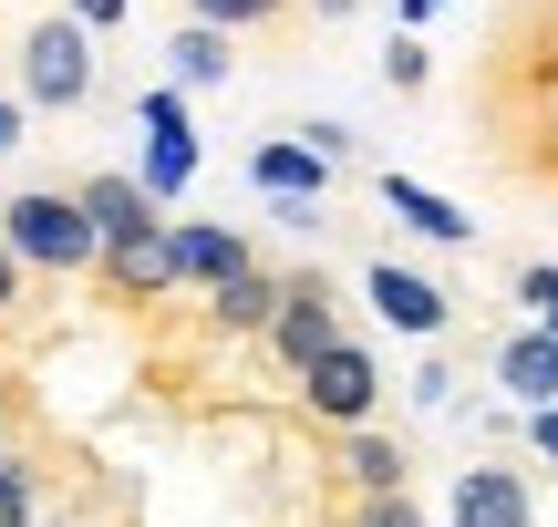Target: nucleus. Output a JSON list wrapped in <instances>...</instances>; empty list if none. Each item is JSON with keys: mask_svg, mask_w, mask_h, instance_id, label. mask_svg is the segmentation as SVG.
<instances>
[{"mask_svg": "<svg viewBox=\"0 0 558 527\" xmlns=\"http://www.w3.org/2000/svg\"><path fill=\"white\" fill-rule=\"evenodd\" d=\"M11 73H21V103H32V114H83V103H94V32H83L73 11L21 21Z\"/></svg>", "mask_w": 558, "mask_h": 527, "instance_id": "2", "label": "nucleus"}, {"mask_svg": "<svg viewBox=\"0 0 558 527\" xmlns=\"http://www.w3.org/2000/svg\"><path fill=\"white\" fill-rule=\"evenodd\" d=\"M445 11V0H403V32H424V21H435Z\"/></svg>", "mask_w": 558, "mask_h": 527, "instance_id": "29", "label": "nucleus"}, {"mask_svg": "<svg viewBox=\"0 0 558 527\" xmlns=\"http://www.w3.org/2000/svg\"><path fill=\"white\" fill-rule=\"evenodd\" d=\"M41 527H83V517H41Z\"/></svg>", "mask_w": 558, "mask_h": 527, "instance_id": "30", "label": "nucleus"}, {"mask_svg": "<svg viewBox=\"0 0 558 527\" xmlns=\"http://www.w3.org/2000/svg\"><path fill=\"white\" fill-rule=\"evenodd\" d=\"M269 310H279V269H269V259H259V269H239L228 290H207V331H218V342H259Z\"/></svg>", "mask_w": 558, "mask_h": 527, "instance_id": "13", "label": "nucleus"}, {"mask_svg": "<svg viewBox=\"0 0 558 527\" xmlns=\"http://www.w3.org/2000/svg\"><path fill=\"white\" fill-rule=\"evenodd\" d=\"M497 393L518 414H538V404H558V342L538 321H518V331H497Z\"/></svg>", "mask_w": 558, "mask_h": 527, "instance_id": "11", "label": "nucleus"}, {"mask_svg": "<svg viewBox=\"0 0 558 527\" xmlns=\"http://www.w3.org/2000/svg\"><path fill=\"white\" fill-rule=\"evenodd\" d=\"M166 259H177V290L207 301V290H228L239 269H259V248H248L239 228H218V218H177L166 228Z\"/></svg>", "mask_w": 558, "mask_h": 527, "instance_id": "8", "label": "nucleus"}, {"mask_svg": "<svg viewBox=\"0 0 558 527\" xmlns=\"http://www.w3.org/2000/svg\"><path fill=\"white\" fill-rule=\"evenodd\" d=\"M228 73H239L228 32H207V21H177V32H166V83H177V94H218Z\"/></svg>", "mask_w": 558, "mask_h": 527, "instance_id": "14", "label": "nucleus"}, {"mask_svg": "<svg viewBox=\"0 0 558 527\" xmlns=\"http://www.w3.org/2000/svg\"><path fill=\"white\" fill-rule=\"evenodd\" d=\"M414 404H424V414H445V404H456V363H445V342L414 363Z\"/></svg>", "mask_w": 558, "mask_h": 527, "instance_id": "22", "label": "nucleus"}, {"mask_svg": "<svg viewBox=\"0 0 558 527\" xmlns=\"http://www.w3.org/2000/svg\"><path fill=\"white\" fill-rule=\"evenodd\" d=\"M300 145H311V156H331V166H352L362 145H352V124H331V114H311V124H290Z\"/></svg>", "mask_w": 558, "mask_h": 527, "instance_id": "23", "label": "nucleus"}, {"mask_svg": "<svg viewBox=\"0 0 558 527\" xmlns=\"http://www.w3.org/2000/svg\"><path fill=\"white\" fill-rule=\"evenodd\" d=\"M0 238H11V259L32 269V280H83L94 248H104L73 186H21V197H0Z\"/></svg>", "mask_w": 558, "mask_h": 527, "instance_id": "1", "label": "nucleus"}, {"mask_svg": "<svg viewBox=\"0 0 558 527\" xmlns=\"http://www.w3.org/2000/svg\"><path fill=\"white\" fill-rule=\"evenodd\" d=\"M518 434H527V455L558 476V404H538V414H518Z\"/></svg>", "mask_w": 558, "mask_h": 527, "instance_id": "24", "label": "nucleus"}, {"mask_svg": "<svg viewBox=\"0 0 558 527\" xmlns=\"http://www.w3.org/2000/svg\"><path fill=\"white\" fill-rule=\"evenodd\" d=\"M0 527H41V466L21 445H0Z\"/></svg>", "mask_w": 558, "mask_h": 527, "instance_id": "18", "label": "nucleus"}, {"mask_svg": "<svg viewBox=\"0 0 558 527\" xmlns=\"http://www.w3.org/2000/svg\"><path fill=\"white\" fill-rule=\"evenodd\" d=\"M73 197H83V218H94V238H124V228H145V218H166V207L145 197V186L124 176V166H94V176H83Z\"/></svg>", "mask_w": 558, "mask_h": 527, "instance_id": "15", "label": "nucleus"}, {"mask_svg": "<svg viewBox=\"0 0 558 527\" xmlns=\"http://www.w3.org/2000/svg\"><path fill=\"white\" fill-rule=\"evenodd\" d=\"M186 21H207V32H290L300 21V0H186Z\"/></svg>", "mask_w": 558, "mask_h": 527, "instance_id": "17", "label": "nucleus"}, {"mask_svg": "<svg viewBox=\"0 0 558 527\" xmlns=\"http://www.w3.org/2000/svg\"><path fill=\"white\" fill-rule=\"evenodd\" d=\"M62 11H73L83 32H124V11H135V0H62Z\"/></svg>", "mask_w": 558, "mask_h": 527, "instance_id": "25", "label": "nucleus"}, {"mask_svg": "<svg viewBox=\"0 0 558 527\" xmlns=\"http://www.w3.org/2000/svg\"><path fill=\"white\" fill-rule=\"evenodd\" d=\"M21 290H32V269H21V259H11V238H0V321L21 310Z\"/></svg>", "mask_w": 558, "mask_h": 527, "instance_id": "27", "label": "nucleus"}, {"mask_svg": "<svg viewBox=\"0 0 558 527\" xmlns=\"http://www.w3.org/2000/svg\"><path fill=\"white\" fill-rule=\"evenodd\" d=\"M21 145H32V103L0 94V156H21Z\"/></svg>", "mask_w": 558, "mask_h": 527, "instance_id": "26", "label": "nucleus"}, {"mask_svg": "<svg viewBox=\"0 0 558 527\" xmlns=\"http://www.w3.org/2000/svg\"><path fill=\"white\" fill-rule=\"evenodd\" d=\"M373 197L393 207V218L414 228V238H435V248H476V218H465V207L445 197V186H424V176H373Z\"/></svg>", "mask_w": 558, "mask_h": 527, "instance_id": "12", "label": "nucleus"}, {"mask_svg": "<svg viewBox=\"0 0 558 527\" xmlns=\"http://www.w3.org/2000/svg\"><path fill=\"white\" fill-rule=\"evenodd\" d=\"M331 476L352 497H393V487H414V445L383 425H352V434H331Z\"/></svg>", "mask_w": 558, "mask_h": 527, "instance_id": "10", "label": "nucleus"}, {"mask_svg": "<svg viewBox=\"0 0 558 527\" xmlns=\"http://www.w3.org/2000/svg\"><path fill=\"white\" fill-rule=\"evenodd\" d=\"M94 280H104V301H124V310L166 301V290H177V259H166V218H145V228H124V238H104V248H94Z\"/></svg>", "mask_w": 558, "mask_h": 527, "instance_id": "7", "label": "nucleus"}, {"mask_svg": "<svg viewBox=\"0 0 558 527\" xmlns=\"http://www.w3.org/2000/svg\"><path fill=\"white\" fill-rule=\"evenodd\" d=\"M445 527H538V487H527V466H507V455H486V466H456Z\"/></svg>", "mask_w": 558, "mask_h": 527, "instance_id": "6", "label": "nucleus"}, {"mask_svg": "<svg viewBox=\"0 0 558 527\" xmlns=\"http://www.w3.org/2000/svg\"><path fill=\"white\" fill-rule=\"evenodd\" d=\"M383 83H393V94H424V83H435V52H424V32H393V41H383Z\"/></svg>", "mask_w": 558, "mask_h": 527, "instance_id": "21", "label": "nucleus"}, {"mask_svg": "<svg viewBox=\"0 0 558 527\" xmlns=\"http://www.w3.org/2000/svg\"><path fill=\"white\" fill-rule=\"evenodd\" d=\"M135 186L145 197H186V186H197V124H186V135H145V166H135Z\"/></svg>", "mask_w": 558, "mask_h": 527, "instance_id": "16", "label": "nucleus"}, {"mask_svg": "<svg viewBox=\"0 0 558 527\" xmlns=\"http://www.w3.org/2000/svg\"><path fill=\"white\" fill-rule=\"evenodd\" d=\"M290 393H300V414H311L320 434H352V425H373V414H383V363H373V342H352V331H341V342L320 352Z\"/></svg>", "mask_w": 558, "mask_h": 527, "instance_id": "4", "label": "nucleus"}, {"mask_svg": "<svg viewBox=\"0 0 558 527\" xmlns=\"http://www.w3.org/2000/svg\"><path fill=\"white\" fill-rule=\"evenodd\" d=\"M362 301H373L383 331H403V342H424V352L456 331V290L424 280V269H403V259H362Z\"/></svg>", "mask_w": 558, "mask_h": 527, "instance_id": "5", "label": "nucleus"}, {"mask_svg": "<svg viewBox=\"0 0 558 527\" xmlns=\"http://www.w3.org/2000/svg\"><path fill=\"white\" fill-rule=\"evenodd\" d=\"M331 527H424V497H414V487H393V497H352Z\"/></svg>", "mask_w": 558, "mask_h": 527, "instance_id": "20", "label": "nucleus"}, {"mask_svg": "<svg viewBox=\"0 0 558 527\" xmlns=\"http://www.w3.org/2000/svg\"><path fill=\"white\" fill-rule=\"evenodd\" d=\"M331 176H341V166L311 156L300 135H259V145H248V186H259L269 207H320V197H331Z\"/></svg>", "mask_w": 558, "mask_h": 527, "instance_id": "9", "label": "nucleus"}, {"mask_svg": "<svg viewBox=\"0 0 558 527\" xmlns=\"http://www.w3.org/2000/svg\"><path fill=\"white\" fill-rule=\"evenodd\" d=\"M331 342H341V290H331V269H279V310H269V331H259L269 372H279V383H300Z\"/></svg>", "mask_w": 558, "mask_h": 527, "instance_id": "3", "label": "nucleus"}, {"mask_svg": "<svg viewBox=\"0 0 558 527\" xmlns=\"http://www.w3.org/2000/svg\"><path fill=\"white\" fill-rule=\"evenodd\" d=\"M300 11H311V21H352L362 0H300Z\"/></svg>", "mask_w": 558, "mask_h": 527, "instance_id": "28", "label": "nucleus"}, {"mask_svg": "<svg viewBox=\"0 0 558 527\" xmlns=\"http://www.w3.org/2000/svg\"><path fill=\"white\" fill-rule=\"evenodd\" d=\"M507 290H518V301H527V321L558 342V259H518V269H507Z\"/></svg>", "mask_w": 558, "mask_h": 527, "instance_id": "19", "label": "nucleus"}]
</instances>
